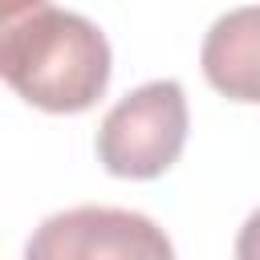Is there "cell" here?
I'll return each mask as SVG.
<instances>
[{"label":"cell","mask_w":260,"mask_h":260,"mask_svg":"<svg viewBox=\"0 0 260 260\" xmlns=\"http://www.w3.org/2000/svg\"><path fill=\"white\" fill-rule=\"evenodd\" d=\"M0 73L28 106L81 114L110 85V45L81 12L41 4L4 24Z\"/></svg>","instance_id":"1"},{"label":"cell","mask_w":260,"mask_h":260,"mask_svg":"<svg viewBox=\"0 0 260 260\" xmlns=\"http://www.w3.org/2000/svg\"><path fill=\"white\" fill-rule=\"evenodd\" d=\"M98 162L118 179H158L187 146V93L179 81L130 89L98 126Z\"/></svg>","instance_id":"2"},{"label":"cell","mask_w":260,"mask_h":260,"mask_svg":"<svg viewBox=\"0 0 260 260\" xmlns=\"http://www.w3.org/2000/svg\"><path fill=\"white\" fill-rule=\"evenodd\" d=\"M28 260H171L175 248L162 228L126 207H69L49 215L32 240Z\"/></svg>","instance_id":"3"},{"label":"cell","mask_w":260,"mask_h":260,"mask_svg":"<svg viewBox=\"0 0 260 260\" xmlns=\"http://www.w3.org/2000/svg\"><path fill=\"white\" fill-rule=\"evenodd\" d=\"M199 65L215 93L260 106V4L223 12L203 37Z\"/></svg>","instance_id":"4"},{"label":"cell","mask_w":260,"mask_h":260,"mask_svg":"<svg viewBox=\"0 0 260 260\" xmlns=\"http://www.w3.org/2000/svg\"><path fill=\"white\" fill-rule=\"evenodd\" d=\"M236 256L240 260H260V207L244 219V228L236 236Z\"/></svg>","instance_id":"5"},{"label":"cell","mask_w":260,"mask_h":260,"mask_svg":"<svg viewBox=\"0 0 260 260\" xmlns=\"http://www.w3.org/2000/svg\"><path fill=\"white\" fill-rule=\"evenodd\" d=\"M45 0H0V16H4V24L8 20H16L20 12H32V8H41Z\"/></svg>","instance_id":"6"}]
</instances>
